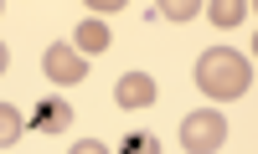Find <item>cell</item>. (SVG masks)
<instances>
[{"instance_id":"6da1fadb","label":"cell","mask_w":258,"mask_h":154,"mask_svg":"<svg viewBox=\"0 0 258 154\" xmlns=\"http://www.w3.org/2000/svg\"><path fill=\"white\" fill-rule=\"evenodd\" d=\"M197 87L212 103H232L253 87V62L232 47H212V52L197 57Z\"/></svg>"},{"instance_id":"7a4b0ae2","label":"cell","mask_w":258,"mask_h":154,"mask_svg":"<svg viewBox=\"0 0 258 154\" xmlns=\"http://www.w3.org/2000/svg\"><path fill=\"white\" fill-rule=\"evenodd\" d=\"M227 144V118L202 108V113H186L181 118V149L186 154H217Z\"/></svg>"},{"instance_id":"3957f363","label":"cell","mask_w":258,"mask_h":154,"mask_svg":"<svg viewBox=\"0 0 258 154\" xmlns=\"http://www.w3.org/2000/svg\"><path fill=\"white\" fill-rule=\"evenodd\" d=\"M41 72H47L57 87H73V82L88 77V57H78V52H73V41H57V47L41 52Z\"/></svg>"},{"instance_id":"277c9868","label":"cell","mask_w":258,"mask_h":154,"mask_svg":"<svg viewBox=\"0 0 258 154\" xmlns=\"http://www.w3.org/2000/svg\"><path fill=\"white\" fill-rule=\"evenodd\" d=\"M155 98H160V82L150 77V72H124L114 82V103L124 108V113H140V108H150Z\"/></svg>"},{"instance_id":"5b68a950","label":"cell","mask_w":258,"mask_h":154,"mask_svg":"<svg viewBox=\"0 0 258 154\" xmlns=\"http://www.w3.org/2000/svg\"><path fill=\"white\" fill-rule=\"evenodd\" d=\"M68 123H73V103L68 98H41L36 113L26 118V128H36V134H68Z\"/></svg>"},{"instance_id":"8992f818","label":"cell","mask_w":258,"mask_h":154,"mask_svg":"<svg viewBox=\"0 0 258 154\" xmlns=\"http://www.w3.org/2000/svg\"><path fill=\"white\" fill-rule=\"evenodd\" d=\"M109 41H114V31L103 26V21H93V16H83L78 26H73V52H78V57H98V52H109Z\"/></svg>"},{"instance_id":"52a82bcc","label":"cell","mask_w":258,"mask_h":154,"mask_svg":"<svg viewBox=\"0 0 258 154\" xmlns=\"http://www.w3.org/2000/svg\"><path fill=\"white\" fill-rule=\"evenodd\" d=\"M207 16L217 21V26H243V21H248V6H243V0H212Z\"/></svg>"},{"instance_id":"ba28073f","label":"cell","mask_w":258,"mask_h":154,"mask_svg":"<svg viewBox=\"0 0 258 154\" xmlns=\"http://www.w3.org/2000/svg\"><path fill=\"white\" fill-rule=\"evenodd\" d=\"M21 134H26V118H21L11 103H0V149H11Z\"/></svg>"},{"instance_id":"9c48e42d","label":"cell","mask_w":258,"mask_h":154,"mask_svg":"<svg viewBox=\"0 0 258 154\" xmlns=\"http://www.w3.org/2000/svg\"><path fill=\"white\" fill-rule=\"evenodd\" d=\"M119 154H160V139L150 134V128H135V134H124Z\"/></svg>"},{"instance_id":"30bf717a","label":"cell","mask_w":258,"mask_h":154,"mask_svg":"<svg viewBox=\"0 0 258 154\" xmlns=\"http://www.w3.org/2000/svg\"><path fill=\"white\" fill-rule=\"evenodd\" d=\"M197 11H202L197 0H170V6H165V21H191Z\"/></svg>"},{"instance_id":"8fae6325","label":"cell","mask_w":258,"mask_h":154,"mask_svg":"<svg viewBox=\"0 0 258 154\" xmlns=\"http://www.w3.org/2000/svg\"><path fill=\"white\" fill-rule=\"evenodd\" d=\"M68 154H109V149H103V144H98V139H83V144H73V149H68Z\"/></svg>"},{"instance_id":"7c38bea8","label":"cell","mask_w":258,"mask_h":154,"mask_svg":"<svg viewBox=\"0 0 258 154\" xmlns=\"http://www.w3.org/2000/svg\"><path fill=\"white\" fill-rule=\"evenodd\" d=\"M11 67V52H6V41H0V72H6Z\"/></svg>"}]
</instances>
